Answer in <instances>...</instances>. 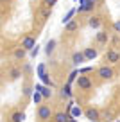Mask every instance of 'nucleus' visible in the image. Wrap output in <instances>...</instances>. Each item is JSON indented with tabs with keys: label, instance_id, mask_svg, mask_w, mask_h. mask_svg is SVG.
<instances>
[{
	"label": "nucleus",
	"instance_id": "6e6552de",
	"mask_svg": "<svg viewBox=\"0 0 120 122\" xmlns=\"http://www.w3.org/2000/svg\"><path fill=\"white\" fill-rule=\"evenodd\" d=\"M83 54H84V57H86L88 61H91V59H95V57H97V50L91 49V47H90V49H84Z\"/></svg>",
	"mask_w": 120,
	"mask_h": 122
},
{
	"label": "nucleus",
	"instance_id": "a878e982",
	"mask_svg": "<svg viewBox=\"0 0 120 122\" xmlns=\"http://www.w3.org/2000/svg\"><path fill=\"white\" fill-rule=\"evenodd\" d=\"M57 0H43V4L47 5V7H52V5H56Z\"/></svg>",
	"mask_w": 120,
	"mask_h": 122
},
{
	"label": "nucleus",
	"instance_id": "7ed1b4c3",
	"mask_svg": "<svg viewBox=\"0 0 120 122\" xmlns=\"http://www.w3.org/2000/svg\"><path fill=\"white\" fill-rule=\"evenodd\" d=\"M77 86L81 88V90H88V88L91 86V81L88 79V77H84V76H79V79H77Z\"/></svg>",
	"mask_w": 120,
	"mask_h": 122
},
{
	"label": "nucleus",
	"instance_id": "cd10ccee",
	"mask_svg": "<svg viewBox=\"0 0 120 122\" xmlns=\"http://www.w3.org/2000/svg\"><path fill=\"white\" fill-rule=\"evenodd\" d=\"M41 16H43V18H49V16H50V11H49V9H43V11H41Z\"/></svg>",
	"mask_w": 120,
	"mask_h": 122
},
{
	"label": "nucleus",
	"instance_id": "bb28decb",
	"mask_svg": "<svg viewBox=\"0 0 120 122\" xmlns=\"http://www.w3.org/2000/svg\"><path fill=\"white\" fill-rule=\"evenodd\" d=\"M18 77H20V70H11V79H18Z\"/></svg>",
	"mask_w": 120,
	"mask_h": 122
},
{
	"label": "nucleus",
	"instance_id": "9d476101",
	"mask_svg": "<svg viewBox=\"0 0 120 122\" xmlns=\"http://www.w3.org/2000/svg\"><path fill=\"white\" fill-rule=\"evenodd\" d=\"M11 120L13 122H23L25 120V113H20V111H16V113H13V117H11Z\"/></svg>",
	"mask_w": 120,
	"mask_h": 122
},
{
	"label": "nucleus",
	"instance_id": "473e14b6",
	"mask_svg": "<svg viewBox=\"0 0 120 122\" xmlns=\"http://www.w3.org/2000/svg\"><path fill=\"white\" fill-rule=\"evenodd\" d=\"M74 2H75V0H74Z\"/></svg>",
	"mask_w": 120,
	"mask_h": 122
},
{
	"label": "nucleus",
	"instance_id": "f03ea898",
	"mask_svg": "<svg viewBox=\"0 0 120 122\" xmlns=\"http://www.w3.org/2000/svg\"><path fill=\"white\" fill-rule=\"evenodd\" d=\"M34 90H38L40 93L43 95V99H49L50 95H52V90H50V86H43V84H36V88Z\"/></svg>",
	"mask_w": 120,
	"mask_h": 122
},
{
	"label": "nucleus",
	"instance_id": "aec40b11",
	"mask_svg": "<svg viewBox=\"0 0 120 122\" xmlns=\"http://www.w3.org/2000/svg\"><path fill=\"white\" fill-rule=\"evenodd\" d=\"M36 74H38V77L45 74V65H43V63H41V65H38V68H36Z\"/></svg>",
	"mask_w": 120,
	"mask_h": 122
},
{
	"label": "nucleus",
	"instance_id": "0eeeda50",
	"mask_svg": "<svg viewBox=\"0 0 120 122\" xmlns=\"http://www.w3.org/2000/svg\"><path fill=\"white\" fill-rule=\"evenodd\" d=\"M106 59H108L109 63H116V61L120 59V54L116 52V50H108V54H106Z\"/></svg>",
	"mask_w": 120,
	"mask_h": 122
},
{
	"label": "nucleus",
	"instance_id": "2eb2a0df",
	"mask_svg": "<svg viewBox=\"0 0 120 122\" xmlns=\"http://www.w3.org/2000/svg\"><path fill=\"white\" fill-rule=\"evenodd\" d=\"M68 118H70V117H68L66 113H57L54 120H56V122H68Z\"/></svg>",
	"mask_w": 120,
	"mask_h": 122
},
{
	"label": "nucleus",
	"instance_id": "9b49d317",
	"mask_svg": "<svg viewBox=\"0 0 120 122\" xmlns=\"http://www.w3.org/2000/svg\"><path fill=\"white\" fill-rule=\"evenodd\" d=\"M86 117L90 118L91 122H95V120H97V118H99V113H97V110H91V108H90V110L86 111Z\"/></svg>",
	"mask_w": 120,
	"mask_h": 122
},
{
	"label": "nucleus",
	"instance_id": "a211bd4d",
	"mask_svg": "<svg viewBox=\"0 0 120 122\" xmlns=\"http://www.w3.org/2000/svg\"><path fill=\"white\" fill-rule=\"evenodd\" d=\"M61 93H63V97L66 95V97H72V90H70V84H65L63 86V90H61Z\"/></svg>",
	"mask_w": 120,
	"mask_h": 122
},
{
	"label": "nucleus",
	"instance_id": "b1692460",
	"mask_svg": "<svg viewBox=\"0 0 120 122\" xmlns=\"http://www.w3.org/2000/svg\"><path fill=\"white\" fill-rule=\"evenodd\" d=\"M75 76H77V70H74V72H72L70 76H68V84H70V83H74V81H75Z\"/></svg>",
	"mask_w": 120,
	"mask_h": 122
},
{
	"label": "nucleus",
	"instance_id": "f257e3e1",
	"mask_svg": "<svg viewBox=\"0 0 120 122\" xmlns=\"http://www.w3.org/2000/svg\"><path fill=\"white\" fill-rule=\"evenodd\" d=\"M38 117L41 118V120H50V117H52V110H50V106L41 104V106L38 108Z\"/></svg>",
	"mask_w": 120,
	"mask_h": 122
},
{
	"label": "nucleus",
	"instance_id": "f3484780",
	"mask_svg": "<svg viewBox=\"0 0 120 122\" xmlns=\"http://www.w3.org/2000/svg\"><path fill=\"white\" fill-rule=\"evenodd\" d=\"M90 27H95V29H99V27H100V20L97 18V16H93V18H90Z\"/></svg>",
	"mask_w": 120,
	"mask_h": 122
},
{
	"label": "nucleus",
	"instance_id": "412c9836",
	"mask_svg": "<svg viewBox=\"0 0 120 122\" xmlns=\"http://www.w3.org/2000/svg\"><path fill=\"white\" fill-rule=\"evenodd\" d=\"M97 40H99L100 43H104L106 40H108V34H106V32H99V34H97Z\"/></svg>",
	"mask_w": 120,
	"mask_h": 122
},
{
	"label": "nucleus",
	"instance_id": "4468645a",
	"mask_svg": "<svg viewBox=\"0 0 120 122\" xmlns=\"http://www.w3.org/2000/svg\"><path fill=\"white\" fill-rule=\"evenodd\" d=\"M40 79H41L43 81V83H45V86H54V83H52V81H50V77H49V74H43V76H40Z\"/></svg>",
	"mask_w": 120,
	"mask_h": 122
},
{
	"label": "nucleus",
	"instance_id": "5701e85b",
	"mask_svg": "<svg viewBox=\"0 0 120 122\" xmlns=\"http://www.w3.org/2000/svg\"><path fill=\"white\" fill-rule=\"evenodd\" d=\"M75 29H77V23L75 22H68L66 23V30H75Z\"/></svg>",
	"mask_w": 120,
	"mask_h": 122
},
{
	"label": "nucleus",
	"instance_id": "2f4dec72",
	"mask_svg": "<svg viewBox=\"0 0 120 122\" xmlns=\"http://www.w3.org/2000/svg\"><path fill=\"white\" fill-rule=\"evenodd\" d=\"M95 122H97V120H95Z\"/></svg>",
	"mask_w": 120,
	"mask_h": 122
},
{
	"label": "nucleus",
	"instance_id": "4be33fe9",
	"mask_svg": "<svg viewBox=\"0 0 120 122\" xmlns=\"http://www.w3.org/2000/svg\"><path fill=\"white\" fill-rule=\"evenodd\" d=\"M23 56H25V49H18V50H15V57H18V59H20V57H23Z\"/></svg>",
	"mask_w": 120,
	"mask_h": 122
},
{
	"label": "nucleus",
	"instance_id": "7c9ffc66",
	"mask_svg": "<svg viewBox=\"0 0 120 122\" xmlns=\"http://www.w3.org/2000/svg\"><path fill=\"white\" fill-rule=\"evenodd\" d=\"M93 2H97V0H93Z\"/></svg>",
	"mask_w": 120,
	"mask_h": 122
},
{
	"label": "nucleus",
	"instance_id": "6ab92c4d",
	"mask_svg": "<svg viewBox=\"0 0 120 122\" xmlns=\"http://www.w3.org/2000/svg\"><path fill=\"white\" fill-rule=\"evenodd\" d=\"M54 47H56V41H54V40H50V41L47 43V49H45V52H47V54H50V52L54 50Z\"/></svg>",
	"mask_w": 120,
	"mask_h": 122
},
{
	"label": "nucleus",
	"instance_id": "393cba45",
	"mask_svg": "<svg viewBox=\"0 0 120 122\" xmlns=\"http://www.w3.org/2000/svg\"><path fill=\"white\" fill-rule=\"evenodd\" d=\"M38 52H40V47L34 45V49L30 50V57H36V56H38Z\"/></svg>",
	"mask_w": 120,
	"mask_h": 122
},
{
	"label": "nucleus",
	"instance_id": "c756f323",
	"mask_svg": "<svg viewBox=\"0 0 120 122\" xmlns=\"http://www.w3.org/2000/svg\"><path fill=\"white\" fill-rule=\"evenodd\" d=\"M68 122H77V120H75V118L72 117V118H68Z\"/></svg>",
	"mask_w": 120,
	"mask_h": 122
},
{
	"label": "nucleus",
	"instance_id": "39448f33",
	"mask_svg": "<svg viewBox=\"0 0 120 122\" xmlns=\"http://www.w3.org/2000/svg\"><path fill=\"white\" fill-rule=\"evenodd\" d=\"M99 76H100L102 79H111L113 77V70L109 68V66H102V68H99Z\"/></svg>",
	"mask_w": 120,
	"mask_h": 122
},
{
	"label": "nucleus",
	"instance_id": "dca6fc26",
	"mask_svg": "<svg viewBox=\"0 0 120 122\" xmlns=\"http://www.w3.org/2000/svg\"><path fill=\"white\" fill-rule=\"evenodd\" d=\"M75 13H77V9H70V11L66 13V16H65V18H63V23H68V22H70V20H72V16L75 15Z\"/></svg>",
	"mask_w": 120,
	"mask_h": 122
},
{
	"label": "nucleus",
	"instance_id": "20e7f679",
	"mask_svg": "<svg viewBox=\"0 0 120 122\" xmlns=\"http://www.w3.org/2000/svg\"><path fill=\"white\" fill-rule=\"evenodd\" d=\"M34 38H30V36H25L23 38V41H22V49H25V50H32L34 49Z\"/></svg>",
	"mask_w": 120,
	"mask_h": 122
},
{
	"label": "nucleus",
	"instance_id": "1a4fd4ad",
	"mask_svg": "<svg viewBox=\"0 0 120 122\" xmlns=\"http://www.w3.org/2000/svg\"><path fill=\"white\" fill-rule=\"evenodd\" d=\"M72 61H74V65H81L83 61H86V57H84L83 52H75L74 57H72Z\"/></svg>",
	"mask_w": 120,
	"mask_h": 122
},
{
	"label": "nucleus",
	"instance_id": "423d86ee",
	"mask_svg": "<svg viewBox=\"0 0 120 122\" xmlns=\"http://www.w3.org/2000/svg\"><path fill=\"white\" fill-rule=\"evenodd\" d=\"M93 5H95L93 0H88L86 4H83V5H79V7H77V13H86V11H91V9H93Z\"/></svg>",
	"mask_w": 120,
	"mask_h": 122
},
{
	"label": "nucleus",
	"instance_id": "f8f14e48",
	"mask_svg": "<svg viewBox=\"0 0 120 122\" xmlns=\"http://www.w3.org/2000/svg\"><path fill=\"white\" fill-rule=\"evenodd\" d=\"M41 101H43V95H41L38 90H34V92H32V102H34V104H40Z\"/></svg>",
	"mask_w": 120,
	"mask_h": 122
},
{
	"label": "nucleus",
	"instance_id": "ddd939ff",
	"mask_svg": "<svg viewBox=\"0 0 120 122\" xmlns=\"http://www.w3.org/2000/svg\"><path fill=\"white\" fill-rule=\"evenodd\" d=\"M70 110H72V117H74V118H77V117H81V115H83V110H81L79 106H72Z\"/></svg>",
	"mask_w": 120,
	"mask_h": 122
},
{
	"label": "nucleus",
	"instance_id": "c85d7f7f",
	"mask_svg": "<svg viewBox=\"0 0 120 122\" xmlns=\"http://www.w3.org/2000/svg\"><path fill=\"white\" fill-rule=\"evenodd\" d=\"M115 30H116V32H120V20H118V22H115Z\"/></svg>",
	"mask_w": 120,
	"mask_h": 122
}]
</instances>
